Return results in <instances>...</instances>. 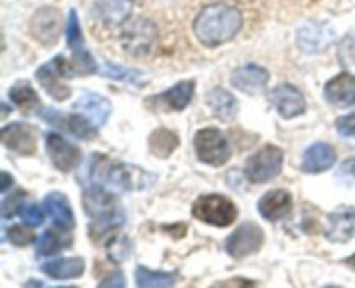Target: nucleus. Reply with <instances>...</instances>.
I'll list each match as a JSON object with an SVG mask.
<instances>
[{"label":"nucleus","mask_w":355,"mask_h":288,"mask_svg":"<svg viewBox=\"0 0 355 288\" xmlns=\"http://www.w3.org/2000/svg\"><path fill=\"white\" fill-rule=\"evenodd\" d=\"M89 184H99L113 193L125 191H144L156 184L158 176L148 172L142 167L113 160L103 153H92L87 163Z\"/></svg>","instance_id":"nucleus-1"},{"label":"nucleus","mask_w":355,"mask_h":288,"mask_svg":"<svg viewBox=\"0 0 355 288\" xmlns=\"http://www.w3.org/2000/svg\"><path fill=\"white\" fill-rule=\"evenodd\" d=\"M82 205L85 214L90 217L89 235L94 242L113 238L116 229H120L127 221L116 194L99 184H87Z\"/></svg>","instance_id":"nucleus-2"},{"label":"nucleus","mask_w":355,"mask_h":288,"mask_svg":"<svg viewBox=\"0 0 355 288\" xmlns=\"http://www.w3.org/2000/svg\"><path fill=\"white\" fill-rule=\"evenodd\" d=\"M243 28V16L234 6L211 3L201 9L194 19L193 30L205 47H220L227 44Z\"/></svg>","instance_id":"nucleus-3"},{"label":"nucleus","mask_w":355,"mask_h":288,"mask_svg":"<svg viewBox=\"0 0 355 288\" xmlns=\"http://www.w3.org/2000/svg\"><path fill=\"white\" fill-rule=\"evenodd\" d=\"M193 215L208 226L227 228L238 219V207L224 194H203L193 203Z\"/></svg>","instance_id":"nucleus-4"},{"label":"nucleus","mask_w":355,"mask_h":288,"mask_svg":"<svg viewBox=\"0 0 355 288\" xmlns=\"http://www.w3.org/2000/svg\"><path fill=\"white\" fill-rule=\"evenodd\" d=\"M156 42H158L156 24L146 17L127 21L121 30V47L134 58H144L151 54Z\"/></svg>","instance_id":"nucleus-5"},{"label":"nucleus","mask_w":355,"mask_h":288,"mask_svg":"<svg viewBox=\"0 0 355 288\" xmlns=\"http://www.w3.org/2000/svg\"><path fill=\"white\" fill-rule=\"evenodd\" d=\"M194 151L201 163L222 167L229 162L232 149L225 135L218 128L207 127L194 134Z\"/></svg>","instance_id":"nucleus-6"},{"label":"nucleus","mask_w":355,"mask_h":288,"mask_svg":"<svg viewBox=\"0 0 355 288\" xmlns=\"http://www.w3.org/2000/svg\"><path fill=\"white\" fill-rule=\"evenodd\" d=\"M284 153L274 144H266L246 160L245 176L250 183L262 184L276 179L283 169Z\"/></svg>","instance_id":"nucleus-7"},{"label":"nucleus","mask_w":355,"mask_h":288,"mask_svg":"<svg viewBox=\"0 0 355 288\" xmlns=\"http://www.w3.org/2000/svg\"><path fill=\"white\" fill-rule=\"evenodd\" d=\"M38 115L49 125H52L55 128H62V130L69 132V134L78 139L90 141V139H96L97 134H99L97 132V125L83 113L68 115L59 110H54V108H44V110L38 111Z\"/></svg>","instance_id":"nucleus-8"},{"label":"nucleus","mask_w":355,"mask_h":288,"mask_svg":"<svg viewBox=\"0 0 355 288\" xmlns=\"http://www.w3.org/2000/svg\"><path fill=\"white\" fill-rule=\"evenodd\" d=\"M263 242L266 235L257 222H243L225 239V252L234 259H245L259 252Z\"/></svg>","instance_id":"nucleus-9"},{"label":"nucleus","mask_w":355,"mask_h":288,"mask_svg":"<svg viewBox=\"0 0 355 288\" xmlns=\"http://www.w3.org/2000/svg\"><path fill=\"white\" fill-rule=\"evenodd\" d=\"M45 151L51 158L52 165L62 173L75 170L82 163V151L78 146L66 141L58 132H47L45 134Z\"/></svg>","instance_id":"nucleus-10"},{"label":"nucleus","mask_w":355,"mask_h":288,"mask_svg":"<svg viewBox=\"0 0 355 288\" xmlns=\"http://www.w3.org/2000/svg\"><path fill=\"white\" fill-rule=\"evenodd\" d=\"M336 33L333 26L326 21H307L298 28L297 44L307 54L324 52L335 42Z\"/></svg>","instance_id":"nucleus-11"},{"label":"nucleus","mask_w":355,"mask_h":288,"mask_svg":"<svg viewBox=\"0 0 355 288\" xmlns=\"http://www.w3.org/2000/svg\"><path fill=\"white\" fill-rule=\"evenodd\" d=\"M62 21L61 12L55 7L45 6L38 9L30 19V33L37 42L45 47H52L58 44L61 35Z\"/></svg>","instance_id":"nucleus-12"},{"label":"nucleus","mask_w":355,"mask_h":288,"mask_svg":"<svg viewBox=\"0 0 355 288\" xmlns=\"http://www.w3.org/2000/svg\"><path fill=\"white\" fill-rule=\"evenodd\" d=\"M194 87L196 82L194 80H182V82L175 83L170 87L168 90L156 94L146 99L151 110H162V111H182L189 106L194 96Z\"/></svg>","instance_id":"nucleus-13"},{"label":"nucleus","mask_w":355,"mask_h":288,"mask_svg":"<svg viewBox=\"0 0 355 288\" xmlns=\"http://www.w3.org/2000/svg\"><path fill=\"white\" fill-rule=\"evenodd\" d=\"M269 101L284 120L300 117L307 110L305 96L298 87L291 85V83H281V85L274 87L269 92Z\"/></svg>","instance_id":"nucleus-14"},{"label":"nucleus","mask_w":355,"mask_h":288,"mask_svg":"<svg viewBox=\"0 0 355 288\" xmlns=\"http://www.w3.org/2000/svg\"><path fill=\"white\" fill-rule=\"evenodd\" d=\"M2 142L9 151L30 156L37 151V128L24 121H12L2 128Z\"/></svg>","instance_id":"nucleus-15"},{"label":"nucleus","mask_w":355,"mask_h":288,"mask_svg":"<svg viewBox=\"0 0 355 288\" xmlns=\"http://www.w3.org/2000/svg\"><path fill=\"white\" fill-rule=\"evenodd\" d=\"M134 10L132 0H96L92 14L106 28H116L127 23Z\"/></svg>","instance_id":"nucleus-16"},{"label":"nucleus","mask_w":355,"mask_h":288,"mask_svg":"<svg viewBox=\"0 0 355 288\" xmlns=\"http://www.w3.org/2000/svg\"><path fill=\"white\" fill-rule=\"evenodd\" d=\"M260 215L269 222L283 221L293 208V194L286 189H270L257 203Z\"/></svg>","instance_id":"nucleus-17"},{"label":"nucleus","mask_w":355,"mask_h":288,"mask_svg":"<svg viewBox=\"0 0 355 288\" xmlns=\"http://www.w3.org/2000/svg\"><path fill=\"white\" fill-rule=\"evenodd\" d=\"M269 71L260 65H245L241 68L234 69L231 75V83L238 90L248 96H257L263 92L266 85L269 83Z\"/></svg>","instance_id":"nucleus-18"},{"label":"nucleus","mask_w":355,"mask_h":288,"mask_svg":"<svg viewBox=\"0 0 355 288\" xmlns=\"http://www.w3.org/2000/svg\"><path fill=\"white\" fill-rule=\"evenodd\" d=\"M324 97L331 106H355V76L349 71L333 76L324 85Z\"/></svg>","instance_id":"nucleus-19"},{"label":"nucleus","mask_w":355,"mask_h":288,"mask_svg":"<svg viewBox=\"0 0 355 288\" xmlns=\"http://www.w3.org/2000/svg\"><path fill=\"white\" fill-rule=\"evenodd\" d=\"M326 238L333 243H347L355 235V208L340 207L328 215Z\"/></svg>","instance_id":"nucleus-20"},{"label":"nucleus","mask_w":355,"mask_h":288,"mask_svg":"<svg viewBox=\"0 0 355 288\" xmlns=\"http://www.w3.org/2000/svg\"><path fill=\"white\" fill-rule=\"evenodd\" d=\"M35 76H37L38 83L44 87V90L52 97V99L66 101L71 96V89H69L66 83H62V78H64V76H62L61 68H59L58 58L45 62L44 66H40V68L37 69V73H35Z\"/></svg>","instance_id":"nucleus-21"},{"label":"nucleus","mask_w":355,"mask_h":288,"mask_svg":"<svg viewBox=\"0 0 355 288\" xmlns=\"http://www.w3.org/2000/svg\"><path fill=\"white\" fill-rule=\"evenodd\" d=\"M44 208L47 212L49 217L52 219L54 226L61 231L69 232L75 228V215H73V208L69 205L68 198L59 191L49 193L44 198Z\"/></svg>","instance_id":"nucleus-22"},{"label":"nucleus","mask_w":355,"mask_h":288,"mask_svg":"<svg viewBox=\"0 0 355 288\" xmlns=\"http://www.w3.org/2000/svg\"><path fill=\"white\" fill-rule=\"evenodd\" d=\"M336 162V151L328 142H315L304 153L302 170L305 173H322Z\"/></svg>","instance_id":"nucleus-23"},{"label":"nucleus","mask_w":355,"mask_h":288,"mask_svg":"<svg viewBox=\"0 0 355 288\" xmlns=\"http://www.w3.org/2000/svg\"><path fill=\"white\" fill-rule=\"evenodd\" d=\"M73 108L85 115L87 118H90L97 127H103L110 118L111 111H113L110 101L96 92H85L83 96H80L78 101L73 104Z\"/></svg>","instance_id":"nucleus-24"},{"label":"nucleus","mask_w":355,"mask_h":288,"mask_svg":"<svg viewBox=\"0 0 355 288\" xmlns=\"http://www.w3.org/2000/svg\"><path fill=\"white\" fill-rule=\"evenodd\" d=\"M207 104L211 110V113H214V117L218 118V120L232 121L238 117V99L229 90L222 89V87H215V89H211L207 94Z\"/></svg>","instance_id":"nucleus-25"},{"label":"nucleus","mask_w":355,"mask_h":288,"mask_svg":"<svg viewBox=\"0 0 355 288\" xmlns=\"http://www.w3.org/2000/svg\"><path fill=\"white\" fill-rule=\"evenodd\" d=\"M40 269L52 280H76L85 271V260L82 257H61L42 264Z\"/></svg>","instance_id":"nucleus-26"},{"label":"nucleus","mask_w":355,"mask_h":288,"mask_svg":"<svg viewBox=\"0 0 355 288\" xmlns=\"http://www.w3.org/2000/svg\"><path fill=\"white\" fill-rule=\"evenodd\" d=\"M9 99L16 104L23 113H33L35 110L40 111V99L31 83L28 80H17L9 89Z\"/></svg>","instance_id":"nucleus-27"},{"label":"nucleus","mask_w":355,"mask_h":288,"mask_svg":"<svg viewBox=\"0 0 355 288\" xmlns=\"http://www.w3.org/2000/svg\"><path fill=\"white\" fill-rule=\"evenodd\" d=\"M180 144L179 135L165 127H158L149 135V151L158 158H168Z\"/></svg>","instance_id":"nucleus-28"},{"label":"nucleus","mask_w":355,"mask_h":288,"mask_svg":"<svg viewBox=\"0 0 355 288\" xmlns=\"http://www.w3.org/2000/svg\"><path fill=\"white\" fill-rule=\"evenodd\" d=\"M71 236L68 232L61 231V229H45L44 235L37 238V253L38 255H54V253L61 252L62 248L71 246Z\"/></svg>","instance_id":"nucleus-29"},{"label":"nucleus","mask_w":355,"mask_h":288,"mask_svg":"<svg viewBox=\"0 0 355 288\" xmlns=\"http://www.w3.org/2000/svg\"><path fill=\"white\" fill-rule=\"evenodd\" d=\"M177 283L175 273H162L151 271L146 266H137L135 269V285L142 288H166Z\"/></svg>","instance_id":"nucleus-30"},{"label":"nucleus","mask_w":355,"mask_h":288,"mask_svg":"<svg viewBox=\"0 0 355 288\" xmlns=\"http://www.w3.org/2000/svg\"><path fill=\"white\" fill-rule=\"evenodd\" d=\"M101 75L107 76V78H113L118 80V82H125V83H130V85H144L148 82L146 75L139 69L134 68H127V66H120V65H113V62L106 61L101 68Z\"/></svg>","instance_id":"nucleus-31"},{"label":"nucleus","mask_w":355,"mask_h":288,"mask_svg":"<svg viewBox=\"0 0 355 288\" xmlns=\"http://www.w3.org/2000/svg\"><path fill=\"white\" fill-rule=\"evenodd\" d=\"M66 42L71 51H78V49L85 47V40H83L82 26H80L78 14L75 9L69 10L68 21H66Z\"/></svg>","instance_id":"nucleus-32"},{"label":"nucleus","mask_w":355,"mask_h":288,"mask_svg":"<svg viewBox=\"0 0 355 288\" xmlns=\"http://www.w3.org/2000/svg\"><path fill=\"white\" fill-rule=\"evenodd\" d=\"M107 248H110V259L114 260L116 264L123 262L130 257L132 245L128 242L127 236H113V238L107 239Z\"/></svg>","instance_id":"nucleus-33"},{"label":"nucleus","mask_w":355,"mask_h":288,"mask_svg":"<svg viewBox=\"0 0 355 288\" xmlns=\"http://www.w3.org/2000/svg\"><path fill=\"white\" fill-rule=\"evenodd\" d=\"M30 226L26 224H12L7 229H3V238L9 239L12 245L16 246H26L28 243H31L35 239V235L31 232V229H28Z\"/></svg>","instance_id":"nucleus-34"},{"label":"nucleus","mask_w":355,"mask_h":288,"mask_svg":"<svg viewBox=\"0 0 355 288\" xmlns=\"http://www.w3.org/2000/svg\"><path fill=\"white\" fill-rule=\"evenodd\" d=\"M338 59L345 69L355 73V31L349 33L338 47Z\"/></svg>","instance_id":"nucleus-35"},{"label":"nucleus","mask_w":355,"mask_h":288,"mask_svg":"<svg viewBox=\"0 0 355 288\" xmlns=\"http://www.w3.org/2000/svg\"><path fill=\"white\" fill-rule=\"evenodd\" d=\"M45 214H47L45 208L37 203H24L19 210L21 221H23V224L30 226V228H38V226L44 224Z\"/></svg>","instance_id":"nucleus-36"},{"label":"nucleus","mask_w":355,"mask_h":288,"mask_svg":"<svg viewBox=\"0 0 355 288\" xmlns=\"http://www.w3.org/2000/svg\"><path fill=\"white\" fill-rule=\"evenodd\" d=\"M28 198V193L24 189H17L14 191L12 194L3 198L2 201V217L3 219H10L12 215L19 214L21 207L24 205V200Z\"/></svg>","instance_id":"nucleus-37"},{"label":"nucleus","mask_w":355,"mask_h":288,"mask_svg":"<svg viewBox=\"0 0 355 288\" xmlns=\"http://www.w3.org/2000/svg\"><path fill=\"white\" fill-rule=\"evenodd\" d=\"M335 128L343 137H355V111L350 115H345V117L336 118Z\"/></svg>","instance_id":"nucleus-38"},{"label":"nucleus","mask_w":355,"mask_h":288,"mask_svg":"<svg viewBox=\"0 0 355 288\" xmlns=\"http://www.w3.org/2000/svg\"><path fill=\"white\" fill-rule=\"evenodd\" d=\"M336 179L343 184H355V156L345 160L336 170Z\"/></svg>","instance_id":"nucleus-39"},{"label":"nucleus","mask_w":355,"mask_h":288,"mask_svg":"<svg viewBox=\"0 0 355 288\" xmlns=\"http://www.w3.org/2000/svg\"><path fill=\"white\" fill-rule=\"evenodd\" d=\"M101 288H106V287H127V281H125V276L123 273H120V271H116V273H113L111 276H107L106 280H103L99 283Z\"/></svg>","instance_id":"nucleus-40"},{"label":"nucleus","mask_w":355,"mask_h":288,"mask_svg":"<svg viewBox=\"0 0 355 288\" xmlns=\"http://www.w3.org/2000/svg\"><path fill=\"white\" fill-rule=\"evenodd\" d=\"M252 285H255V283H253V281L241 280V278H238V280H225V281H222V283H215L214 287H252Z\"/></svg>","instance_id":"nucleus-41"},{"label":"nucleus","mask_w":355,"mask_h":288,"mask_svg":"<svg viewBox=\"0 0 355 288\" xmlns=\"http://www.w3.org/2000/svg\"><path fill=\"white\" fill-rule=\"evenodd\" d=\"M12 184H14V177H10V173L3 170V172H2V186H0V191L6 194L7 191H9V187L12 186Z\"/></svg>","instance_id":"nucleus-42"},{"label":"nucleus","mask_w":355,"mask_h":288,"mask_svg":"<svg viewBox=\"0 0 355 288\" xmlns=\"http://www.w3.org/2000/svg\"><path fill=\"white\" fill-rule=\"evenodd\" d=\"M343 262H345L347 266H350V267H352V269H355V253H354V255L347 257V259H343Z\"/></svg>","instance_id":"nucleus-43"},{"label":"nucleus","mask_w":355,"mask_h":288,"mask_svg":"<svg viewBox=\"0 0 355 288\" xmlns=\"http://www.w3.org/2000/svg\"><path fill=\"white\" fill-rule=\"evenodd\" d=\"M9 115V106L6 103H2V118H6Z\"/></svg>","instance_id":"nucleus-44"}]
</instances>
